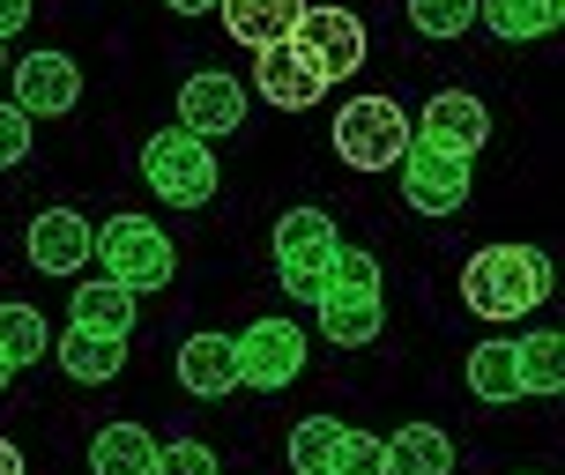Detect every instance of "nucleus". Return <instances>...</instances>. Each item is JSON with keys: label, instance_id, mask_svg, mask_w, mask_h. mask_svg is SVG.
Listing matches in <instances>:
<instances>
[{"label": "nucleus", "instance_id": "nucleus-19", "mask_svg": "<svg viewBox=\"0 0 565 475\" xmlns=\"http://www.w3.org/2000/svg\"><path fill=\"white\" fill-rule=\"evenodd\" d=\"M157 468V439L141 423H105L89 439V475H149Z\"/></svg>", "mask_w": 565, "mask_h": 475}, {"label": "nucleus", "instance_id": "nucleus-9", "mask_svg": "<svg viewBox=\"0 0 565 475\" xmlns=\"http://www.w3.org/2000/svg\"><path fill=\"white\" fill-rule=\"evenodd\" d=\"M15 67V112L23 119H60L83 105V67L67 53H30V60H8Z\"/></svg>", "mask_w": 565, "mask_h": 475}, {"label": "nucleus", "instance_id": "nucleus-7", "mask_svg": "<svg viewBox=\"0 0 565 475\" xmlns=\"http://www.w3.org/2000/svg\"><path fill=\"white\" fill-rule=\"evenodd\" d=\"M395 171H402V201H409L417 216H454V208L469 201V156H454V149H431V141L409 134Z\"/></svg>", "mask_w": 565, "mask_h": 475}, {"label": "nucleus", "instance_id": "nucleus-2", "mask_svg": "<svg viewBox=\"0 0 565 475\" xmlns=\"http://www.w3.org/2000/svg\"><path fill=\"white\" fill-rule=\"evenodd\" d=\"M141 186L171 208H209L216 194V156H209V141H194L186 127H164V134L141 141Z\"/></svg>", "mask_w": 565, "mask_h": 475}, {"label": "nucleus", "instance_id": "nucleus-18", "mask_svg": "<svg viewBox=\"0 0 565 475\" xmlns=\"http://www.w3.org/2000/svg\"><path fill=\"white\" fill-rule=\"evenodd\" d=\"M119 364H127V335H89V327H67L60 335V371L83 379V387L119 379Z\"/></svg>", "mask_w": 565, "mask_h": 475}, {"label": "nucleus", "instance_id": "nucleus-33", "mask_svg": "<svg viewBox=\"0 0 565 475\" xmlns=\"http://www.w3.org/2000/svg\"><path fill=\"white\" fill-rule=\"evenodd\" d=\"M0 475H23V453L8 446V439H0Z\"/></svg>", "mask_w": 565, "mask_h": 475}, {"label": "nucleus", "instance_id": "nucleus-20", "mask_svg": "<svg viewBox=\"0 0 565 475\" xmlns=\"http://www.w3.org/2000/svg\"><path fill=\"white\" fill-rule=\"evenodd\" d=\"M477 23H491L507 45H529L565 23V0H477Z\"/></svg>", "mask_w": 565, "mask_h": 475}, {"label": "nucleus", "instance_id": "nucleus-22", "mask_svg": "<svg viewBox=\"0 0 565 475\" xmlns=\"http://www.w3.org/2000/svg\"><path fill=\"white\" fill-rule=\"evenodd\" d=\"M469 393H477V401H491V409H507V401H521L513 342H477V349H469Z\"/></svg>", "mask_w": 565, "mask_h": 475}, {"label": "nucleus", "instance_id": "nucleus-21", "mask_svg": "<svg viewBox=\"0 0 565 475\" xmlns=\"http://www.w3.org/2000/svg\"><path fill=\"white\" fill-rule=\"evenodd\" d=\"M67 320L89 327V335H135V290H119V282H83V290L67 298Z\"/></svg>", "mask_w": 565, "mask_h": 475}, {"label": "nucleus", "instance_id": "nucleus-3", "mask_svg": "<svg viewBox=\"0 0 565 475\" xmlns=\"http://www.w3.org/2000/svg\"><path fill=\"white\" fill-rule=\"evenodd\" d=\"M89 260H105V282H119V290H164L171 268H179V252H171V238L149 216H113V224L97 230V252Z\"/></svg>", "mask_w": 565, "mask_h": 475}, {"label": "nucleus", "instance_id": "nucleus-30", "mask_svg": "<svg viewBox=\"0 0 565 475\" xmlns=\"http://www.w3.org/2000/svg\"><path fill=\"white\" fill-rule=\"evenodd\" d=\"M23 156H30V119L15 112V105H0V171L23 164Z\"/></svg>", "mask_w": 565, "mask_h": 475}, {"label": "nucleus", "instance_id": "nucleus-34", "mask_svg": "<svg viewBox=\"0 0 565 475\" xmlns=\"http://www.w3.org/2000/svg\"><path fill=\"white\" fill-rule=\"evenodd\" d=\"M8 379H15V364H8V357H0V393H8Z\"/></svg>", "mask_w": 565, "mask_h": 475}, {"label": "nucleus", "instance_id": "nucleus-5", "mask_svg": "<svg viewBox=\"0 0 565 475\" xmlns=\"http://www.w3.org/2000/svg\"><path fill=\"white\" fill-rule=\"evenodd\" d=\"M231 364H238V387L282 393L306 371V335H298L290 320H254L246 335H231Z\"/></svg>", "mask_w": 565, "mask_h": 475}, {"label": "nucleus", "instance_id": "nucleus-13", "mask_svg": "<svg viewBox=\"0 0 565 475\" xmlns=\"http://www.w3.org/2000/svg\"><path fill=\"white\" fill-rule=\"evenodd\" d=\"M89 252H97V230H89L75 208H45V216L30 224V260H38L45 276H83Z\"/></svg>", "mask_w": 565, "mask_h": 475}, {"label": "nucleus", "instance_id": "nucleus-29", "mask_svg": "<svg viewBox=\"0 0 565 475\" xmlns=\"http://www.w3.org/2000/svg\"><path fill=\"white\" fill-rule=\"evenodd\" d=\"M149 475H224V468H216V453L201 446V439H179V446H157V468Z\"/></svg>", "mask_w": 565, "mask_h": 475}, {"label": "nucleus", "instance_id": "nucleus-8", "mask_svg": "<svg viewBox=\"0 0 565 475\" xmlns=\"http://www.w3.org/2000/svg\"><path fill=\"white\" fill-rule=\"evenodd\" d=\"M335 224L320 216V208H290L276 224V268H282V290L290 298H320V282H328V252H335Z\"/></svg>", "mask_w": 565, "mask_h": 475}, {"label": "nucleus", "instance_id": "nucleus-25", "mask_svg": "<svg viewBox=\"0 0 565 475\" xmlns=\"http://www.w3.org/2000/svg\"><path fill=\"white\" fill-rule=\"evenodd\" d=\"M320 475H387V453H380L372 431H342L328 446V461H320Z\"/></svg>", "mask_w": 565, "mask_h": 475}, {"label": "nucleus", "instance_id": "nucleus-28", "mask_svg": "<svg viewBox=\"0 0 565 475\" xmlns=\"http://www.w3.org/2000/svg\"><path fill=\"white\" fill-rule=\"evenodd\" d=\"M320 290H372V298H380V260L358 252V246H335V252H328V282H320Z\"/></svg>", "mask_w": 565, "mask_h": 475}, {"label": "nucleus", "instance_id": "nucleus-12", "mask_svg": "<svg viewBox=\"0 0 565 475\" xmlns=\"http://www.w3.org/2000/svg\"><path fill=\"white\" fill-rule=\"evenodd\" d=\"M254 89L268 97V105H282V112H306V105H320V97H328L320 67H312L290 37H282V45H268V53H254Z\"/></svg>", "mask_w": 565, "mask_h": 475}, {"label": "nucleus", "instance_id": "nucleus-24", "mask_svg": "<svg viewBox=\"0 0 565 475\" xmlns=\"http://www.w3.org/2000/svg\"><path fill=\"white\" fill-rule=\"evenodd\" d=\"M0 357L15 364H45V312H30V305H0Z\"/></svg>", "mask_w": 565, "mask_h": 475}, {"label": "nucleus", "instance_id": "nucleus-32", "mask_svg": "<svg viewBox=\"0 0 565 475\" xmlns=\"http://www.w3.org/2000/svg\"><path fill=\"white\" fill-rule=\"evenodd\" d=\"M171 15H209V8H216V0H164Z\"/></svg>", "mask_w": 565, "mask_h": 475}, {"label": "nucleus", "instance_id": "nucleus-10", "mask_svg": "<svg viewBox=\"0 0 565 475\" xmlns=\"http://www.w3.org/2000/svg\"><path fill=\"white\" fill-rule=\"evenodd\" d=\"M246 119V89L231 83L224 67H201V75H186L179 83V127L194 141H216V134H231Z\"/></svg>", "mask_w": 565, "mask_h": 475}, {"label": "nucleus", "instance_id": "nucleus-31", "mask_svg": "<svg viewBox=\"0 0 565 475\" xmlns=\"http://www.w3.org/2000/svg\"><path fill=\"white\" fill-rule=\"evenodd\" d=\"M23 23H30V0H0V45H8Z\"/></svg>", "mask_w": 565, "mask_h": 475}, {"label": "nucleus", "instance_id": "nucleus-27", "mask_svg": "<svg viewBox=\"0 0 565 475\" xmlns=\"http://www.w3.org/2000/svg\"><path fill=\"white\" fill-rule=\"evenodd\" d=\"M342 439V417H306L298 431H290V468L298 475H320V461H328V446Z\"/></svg>", "mask_w": 565, "mask_h": 475}, {"label": "nucleus", "instance_id": "nucleus-1", "mask_svg": "<svg viewBox=\"0 0 565 475\" xmlns=\"http://www.w3.org/2000/svg\"><path fill=\"white\" fill-rule=\"evenodd\" d=\"M551 298V260L536 246H483L461 268V305L477 320H521Z\"/></svg>", "mask_w": 565, "mask_h": 475}, {"label": "nucleus", "instance_id": "nucleus-23", "mask_svg": "<svg viewBox=\"0 0 565 475\" xmlns=\"http://www.w3.org/2000/svg\"><path fill=\"white\" fill-rule=\"evenodd\" d=\"M513 371H521V393H558L565 387V342L543 327V335L513 342Z\"/></svg>", "mask_w": 565, "mask_h": 475}, {"label": "nucleus", "instance_id": "nucleus-15", "mask_svg": "<svg viewBox=\"0 0 565 475\" xmlns=\"http://www.w3.org/2000/svg\"><path fill=\"white\" fill-rule=\"evenodd\" d=\"M179 387L194 401H224L238 387V364H231V335H186L179 342Z\"/></svg>", "mask_w": 565, "mask_h": 475}, {"label": "nucleus", "instance_id": "nucleus-26", "mask_svg": "<svg viewBox=\"0 0 565 475\" xmlns=\"http://www.w3.org/2000/svg\"><path fill=\"white\" fill-rule=\"evenodd\" d=\"M477 23V0H409V30L417 37H461Z\"/></svg>", "mask_w": 565, "mask_h": 475}, {"label": "nucleus", "instance_id": "nucleus-16", "mask_svg": "<svg viewBox=\"0 0 565 475\" xmlns=\"http://www.w3.org/2000/svg\"><path fill=\"white\" fill-rule=\"evenodd\" d=\"M216 8H224V30L246 45V53H268V45L290 37V23H298L306 0H216Z\"/></svg>", "mask_w": 565, "mask_h": 475}, {"label": "nucleus", "instance_id": "nucleus-17", "mask_svg": "<svg viewBox=\"0 0 565 475\" xmlns=\"http://www.w3.org/2000/svg\"><path fill=\"white\" fill-rule=\"evenodd\" d=\"M387 475H454V439L439 423H402L395 439H380Z\"/></svg>", "mask_w": 565, "mask_h": 475}, {"label": "nucleus", "instance_id": "nucleus-14", "mask_svg": "<svg viewBox=\"0 0 565 475\" xmlns=\"http://www.w3.org/2000/svg\"><path fill=\"white\" fill-rule=\"evenodd\" d=\"M312 312H320V335L342 342V349H365V342H380V327H387V305H380L372 290H320Z\"/></svg>", "mask_w": 565, "mask_h": 475}, {"label": "nucleus", "instance_id": "nucleus-6", "mask_svg": "<svg viewBox=\"0 0 565 475\" xmlns=\"http://www.w3.org/2000/svg\"><path fill=\"white\" fill-rule=\"evenodd\" d=\"M290 45L320 67V83H342V75H358L365 67V23L350 15V8H298V23H290Z\"/></svg>", "mask_w": 565, "mask_h": 475}, {"label": "nucleus", "instance_id": "nucleus-4", "mask_svg": "<svg viewBox=\"0 0 565 475\" xmlns=\"http://www.w3.org/2000/svg\"><path fill=\"white\" fill-rule=\"evenodd\" d=\"M409 134L417 127H409V112L395 97H350L335 119V149H342V164H358V171H395Z\"/></svg>", "mask_w": 565, "mask_h": 475}, {"label": "nucleus", "instance_id": "nucleus-35", "mask_svg": "<svg viewBox=\"0 0 565 475\" xmlns=\"http://www.w3.org/2000/svg\"><path fill=\"white\" fill-rule=\"evenodd\" d=\"M0 67H8V45H0Z\"/></svg>", "mask_w": 565, "mask_h": 475}, {"label": "nucleus", "instance_id": "nucleus-11", "mask_svg": "<svg viewBox=\"0 0 565 475\" xmlns=\"http://www.w3.org/2000/svg\"><path fill=\"white\" fill-rule=\"evenodd\" d=\"M417 141H431V149H454V156H477L483 134H491V119H483V105L469 97V89H439L431 105H424L417 119Z\"/></svg>", "mask_w": 565, "mask_h": 475}]
</instances>
